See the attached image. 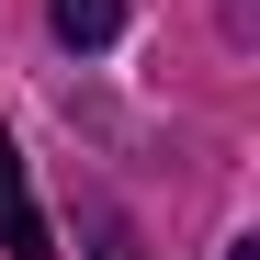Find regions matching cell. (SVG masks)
Returning a JSON list of instances; mask_svg holds the SVG:
<instances>
[{
  "instance_id": "obj_2",
  "label": "cell",
  "mask_w": 260,
  "mask_h": 260,
  "mask_svg": "<svg viewBox=\"0 0 260 260\" xmlns=\"http://www.w3.org/2000/svg\"><path fill=\"white\" fill-rule=\"evenodd\" d=\"M46 23H57V46H113L124 0H46Z\"/></svg>"
},
{
  "instance_id": "obj_3",
  "label": "cell",
  "mask_w": 260,
  "mask_h": 260,
  "mask_svg": "<svg viewBox=\"0 0 260 260\" xmlns=\"http://www.w3.org/2000/svg\"><path fill=\"white\" fill-rule=\"evenodd\" d=\"M226 260H260V238H238V249H226Z\"/></svg>"
},
{
  "instance_id": "obj_1",
  "label": "cell",
  "mask_w": 260,
  "mask_h": 260,
  "mask_svg": "<svg viewBox=\"0 0 260 260\" xmlns=\"http://www.w3.org/2000/svg\"><path fill=\"white\" fill-rule=\"evenodd\" d=\"M0 260H57V226H46V204H34L12 136H0Z\"/></svg>"
}]
</instances>
